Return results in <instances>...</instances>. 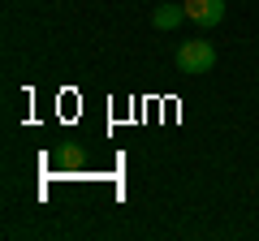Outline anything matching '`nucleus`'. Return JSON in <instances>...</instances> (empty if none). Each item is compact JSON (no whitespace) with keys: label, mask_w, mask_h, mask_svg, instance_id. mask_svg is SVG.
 <instances>
[{"label":"nucleus","mask_w":259,"mask_h":241,"mask_svg":"<svg viewBox=\"0 0 259 241\" xmlns=\"http://www.w3.org/2000/svg\"><path fill=\"white\" fill-rule=\"evenodd\" d=\"M212 65H216V52H212L207 39H186V43L177 47V74L199 78V74H207Z\"/></svg>","instance_id":"obj_1"},{"label":"nucleus","mask_w":259,"mask_h":241,"mask_svg":"<svg viewBox=\"0 0 259 241\" xmlns=\"http://www.w3.org/2000/svg\"><path fill=\"white\" fill-rule=\"evenodd\" d=\"M186 18L194 26H221L225 22V0H186Z\"/></svg>","instance_id":"obj_2"},{"label":"nucleus","mask_w":259,"mask_h":241,"mask_svg":"<svg viewBox=\"0 0 259 241\" xmlns=\"http://www.w3.org/2000/svg\"><path fill=\"white\" fill-rule=\"evenodd\" d=\"M182 18H186V5H168V0H164V5L151 13V26H156V30H173Z\"/></svg>","instance_id":"obj_3"},{"label":"nucleus","mask_w":259,"mask_h":241,"mask_svg":"<svg viewBox=\"0 0 259 241\" xmlns=\"http://www.w3.org/2000/svg\"><path fill=\"white\" fill-rule=\"evenodd\" d=\"M61 164H65V168H78V164H82V151H78V147H65Z\"/></svg>","instance_id":"obj_4"}]
</instances>
